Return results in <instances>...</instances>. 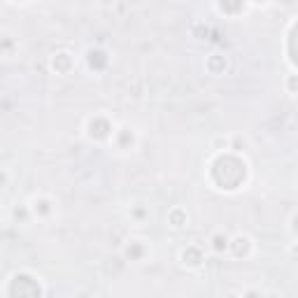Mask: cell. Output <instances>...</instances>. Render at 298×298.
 Masks as SVG:
<instances>
[{
	"mask_svg": "<svg viewBox=\"0 0 298 298\" xmlns=\"http://www.w3.org/2000/svg\"><path fill=\"white\" fill-rule=\"evenodd\" d=\"M214 247H217V249H224V247H226V238H224V240H221V238H214Z\"/></svg>",
	"mask_w": 298,
	"mask_h": 298,
	"instance_id": "cell-1",
	"label": "cell"
},
{
	"mask_svg": "<svg viewBox=\"0 0 298 298\" xmlns=\"http://www.w3.org/2000/svg\"><path fill=\"white\" fill-rule=\"evenodd\" d=\"M291 86H293V89H298V77H293V79H291Z\"/></svg>",
	"mask_w": 298,
	"mask_h": 298,
	"instance_id": "cell-2",
	"label": "cell"
},
{
	"mask_svg": "<svg viewBox=\"0 0 298 298\" xmlns=\"http://www.w3.org/2000/svg\"><path fill=\"white\" fill-rule=\"evenodd\" d=\"M249 298H259V296H256V293H249Z\"/></svg>",
	"mask_w": 298,
	"mask_h": 298,
	"instance_id": "cell-3",
	"label": "cell"
}]
</instances>
